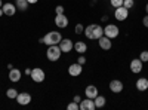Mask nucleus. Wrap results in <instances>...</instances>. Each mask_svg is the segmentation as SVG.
Instances as JSON below:
<instances>
[{"instance_id": "423d86ee", "label": "nucleus", "mask_w": 148, "mask_h": 110, "mask_svg": "<svg viewBox=\"0 0 148 110\" xmlns=\"http://www.w3.org/2000/svg\"><path fill=\"white\" fill-rule=\"evenodd\" d=\"M59 48H61V51H62V54H67V52H71L73 51L74 43L70 39H62V40L59 42Z\"/></svg>"}, {"instance_id": "a878e982", "label": "nucleus", "mask_w": 148, "mask_h": 110, "mask_svg": "<svg viewBox=\"0 0 148 110\" xmlns=\"http://www.w3.org/2000/svg\"><path fill=\"white\" fill-rule=\"evenodd\" d=\"M111 2V6L113 8H120V6H123V0H110Z\"/></svg>"}, {"instance_id": "9b49d317", "label": "nucleus", "mask_w": 148, "mask_h": 110, "mask_svg": "<svg viewBox=\"0 0 148 110\" xmlns=\"http://www.w3.org/2000/svg\"><path fill=\"white\" fill-rule=\"evenodd\" d=\"M142 61L139 59V58H135V59H132L130 61V71L132 73H141L142 71Z\"/></svg>"}, {"instance_id": "39448f33", "label": "nucleus", "mask_w": 148, "mask_h": 110, "mask_svg": "<svg viewBox=\"0 0 148 110\" xmlns=\"http://www.w3.org/2000/svg\"><path fill=\"white\" fill-rule=\"evenodd\" d=\"M114 17H116V19H117V21H125V19H127V17H129V9H126L125 6L116 8Z\"/></svg>"}, {"instance_id": "2eb2a0df", "label": "nucleus", "mask_w": 148, "mask_h": 110, "mask_svg": "<svg viewBox=\"0 0 148 110\" xmlns=\"http://www.w3.org/2000/svg\"><path fill=\"white\" fill-rule=\"evenodd\" d=\"M84 94H86V98H95V97L98 95V88L95 86V85H89V86L84 88Z\"/></svg>"}, {"instance_id": "f03ea898", "label": "nucleus", "mask_w": 148, "mask_h": 110, "mask_svg": "<svg viewBox=\"0 0 148 110\" xmlns=\"http://www.w3.org/2000/svg\"><path fill=\"white\" fill-rule=\"evenodd\" d=\"M61 54H62V51H61L59 45H51L47 46V51H46V57L49 61H58Z\"/></svg>"}, {"instance_id": "bb28decb", "label": "nucleus", "mask_w": 148, "mask_h": 110, "mask_svg": "<svg viewBox=\"0 0 148 110\" xmlns=\"http://www.w3.org/2000/svg\"><path fill=\"white\" fill-rule=\"evenodd\" d=\"M139 59L142 61V63H147L148 61V51H142L141 55H139Z\"/></svg>"}, {"instance_id": "a211bd4d", "label": "nucleus", "mask_w": 148, "mask_h": 110, "mask_svg": "<svg viewBox=\"0 0 148 110\" xmlns=\"http://www.w3.org/2000/svg\"><path fill=\"white\" fill-rule=\"evenodd\" d=\"M74 49H76V52H79L80 55L86 54V51H88V45H86L84 42H76L74 43Z\"/></svg>"}, {"instance_id": "c756f323", "label": "nucleus", "mask_w": 148, "mask_h": 110, "mask_svg": "<svg viewBox=\"0 0 148 110\" xmlns=\"http://www.w3.org/2000/svg\"><path fill=\"white\" fill-rule=\"evenodd\" d=\"M55 12H56V15H59V14H64V6H56V9H55Z\"/></svg>"}, {"instance_id": "2f4dec72", "label": "nucleus", "mask_w": 148, "mask_h": 110, "mask_svg": "<svg viewBox=\"0 0 148 110\" xmlns=\"http://www.w3.org/2000/svg\"><path fill=\"white\" fill-rule=\"evenodd\" d=\"M74 101H76V103H80V101H82L80 95H76V97H74Z\"/></svg>"}, {"instance_id": "0eeeda50", "label": "nucleus", "mask_w": 148, "mask_h": 110, "mask_svg": "<svg viewBox=\"0 0 148 110\" xmlns=\"http://www.w3.org/2000/svg\"><path fill=\"white\" fill-rule=\"evenodd\" d=\"M82 71H83V66L79 64V63H74V64H70L68 67V73H70V76H80L82 75Z\"/></svg>"}, {"instance_id": "20e7f679", "label": "nucleus", "mask_w": 148, "mask_h": 110, "mask_svg": "<svg viewBox=\"0 0 148 110\" xmlns=\"http://www.w3.org/2000/svg\"><path fill=\"white\" fill-rule=\"evenodd\" d=\"M31 79L36 82V83H42L43 80H45V77H46V75H45V71L42 70V68H39V67H36V68H33L31 70Z\"/></svg>"}, {"instance_id": "cd10ccee", "label": "nucleus", "mask_w": 148, "mask_h": 110, "mask_svg": "<svg viewBox=\"0 0 148 110\" xmlns=\"http://www.w3.org/2000/svg\"><path fill=\"white\" fill-rule=\"evenodd\" d=\"M74 31H76V34H82V33H84V27H83V24H77L76 28H74Z\"/></svg>"}, {"instance_id": "c9c22d12", "label": "nucleus", "mask_w": 148, "mask_h": 110, "mask_svg": "<svg viewBox=\"0 0 148 110\" xmlns=\"http://www.w3.org/2000/svg\"><path fill=\"white\" fill-rule=\"evenodd\" d=\"M145 12H147V14H148V3H147V6H145Z\"/></svg>"}, {"instance_id": "f704fd0d", "label": "nucleus", "mask_w": 148, "mask_h": 110, "mask_svg": "<svg viewBox=\"0 0 148 110\" xmlns=\"http://www.w3.org/2000/svg\"><path fill=\"white\" fill-rule=\"evenodd\" d=\"M2 15H3V9H2V8H0V17H2Z\"/></svg>"}, {"instance_id": "7c9ffc66", "label": "nucleus", "mask_w": 148, "mask_h": 110, "mask_svg": "<svg viewBox=\"0 0 148 110\" xmlns=\"http://www.w3.org/2000/svg\"><path fill=\"white\" fill-rule=\"evenodd\" d=\"M142 24L148 28V14H147V17H144V19H142Z\"/></svg>"}, {"instance_id": "1a4fd4ad", "label": "nucleus", "mask_w": 148, "mask_h": 110, "mask_svg": "<svg viewBox=\"0 0 148 110\" xmlns=\"http://www.w3.org/2000/svg\"><path fill=\"white\" fill-rule=\"evenodd\" d=\"M16 101H18V104H21V106H27V104L31 103V95H30L28 92H19L18 97H16Z\"/></svg>"}, {"instance_id": "4468645a", "label": "nucleus", "mask_w": 148, "mask_h": 110, "mask_svg": "<svg viewBox=\"0 0 148 110\" xmlns=\"http://www.w3.org/2000/svg\"><path fill=\"white\" fill-rule=\"evenodd\" d=\"M2 9H3V14L8 15V17H14L15 12H16V6L12 5V3H5L2 6Z\"/></svg>"}, {"instance_id": "aec40b11", "label": "nucleus", "mask_w": 148, "mask_h": 110, "mask_svg": "<svg viewBox=\"0 0 148 110\" xmlns=\"http://www.w3.org/2000/svg\"><path fill=\"white\" fill-rule=\"evenodd\" d=\"M93 101H95V106H96V109L104 107V106H105V97H104V95H96L95 98H93Z\"/></svg>"}, {"instance_id": "6e6552de", "label": "nucleus", "mask_w": 148, "mask_h": 110, "mask_svg": "<svg viewBox=\"0 0 148 110\" xmlns=\"http://www.w3.org/2000/svg\"><path fill=\"white\" fill-rule=\"evenodd\" d=\"M55 26L58 28H65L68 26V18L64 15V14H59L55 17Z\"/></svg>"}, {"instance_id": "c85d7f7f", "label": "nucleus", "mask_w": 148, "mask_h": 110, "mask_svg": "<svg viewBox=\"0 0 148 110\" xmlns=\"http://www.w3.org/2000/svg\"><path fill=\"white\" fill-rule=\"evenodd\" d=\"M77 63H79V64H82V66H83V64L86 63V57H84L83 54H82V55L79 57V59H77Z\"/></svg>"}, {"instance_id": "7ed1b4c3", "label": "nucleus", "mask_w": 148, "mask_h": 110, "mask_svg": "<svg viewBox=\"0 0 148 110\" xmlns=\"http://www.w3.org/2000/svg\"><path fill=\"white\" fill-rule=\"evenodd\" d=\"M119 33H120V30H119L117 26H114V24H108V26L104 27V36H107V37H110V39L117 37Z\"/></svg>"}, {"instance_id": "473e14b6", "label": "nucleus", "mask_w": 148, "mask_h": 110, "mask_svg": "<svg viewBox=\"0 0 148 110\" xmlns=\"http://www.w3.org/2000/svg\"><path fill=\"white\" fill-rule=\"evenodd\" d=\"M27 2H28L30 5H34V3H37V2H39V0H27Z\"/></svg>"}, {"instance_id": "dca6fc26", "label": "nucleus", "mask_w": 148, "mask_h": 110, "mask_svg": "<svg viewBox=\"0 0 148 110\" xmlns=\"http://www.w3.org/2000/svg\"><path fill=\"white\" fill-rule=\"evenodd\" d=\"M136 88H138V91H141V92L147 91V89H148V79H147V77H139V79L136 80Z\"/></svg>"}, {"instance_id": "f3484780", "label": "nucleus", "mask_w": 148, "mask_h": 110, "mask_svg": "<svg viewBox=\"0 0 148 110\" xmlns=\"http://www.w3.org/2000/svg\"><path fill=\"white\" fill-rule=\"evenodd\" d=\"M9 80L10 82H19L21 80V71L18 68H10V71H9Z\"/></svg>"}, {"instance_id": "6ab92c4d", "label": "nucleus", "mask_w": 148, "mask_h": 110, "mask_svg": "<svg viewBox=\"0 0 148 110\" xmlns=\"http://www.w3.org/2000/svg\"><path fill=\"white\" fill-rule=\"evenodd\" d=\"M102 36H104V28L96 24L95 28H93V40H98L99 37H102Z\"/></svg>"}, {"instance_id": "393cba45", "label": "nucleus", "mask_w": 148, "mask_h": 110, "mask_svg": "<svg viewBox=\"0 0 148 110\" xmlns=\"http://www.w3.org/2000/svg\"><path fill=\"white\" fill-rule=\"evenodd\" d=\"M67 109H68V110H79V109H80V106H79V103L73 101V103H70V104L67 106Z\"/></svg>"}, {"instance_id": "9d476101", "label": "nucleus", "mask_w": 148, "mask_h": 110, "mask_svg": "<svg viewBox=\"0 0 148 110\" xmlns=\"http://www.w3.org/2000/svg\"><path fill=\"white\" fill-rule=\"evenodd\" d=\"M80 106V110H95L96 106H95V101L92 98H88V100H82L79 103Z\"/></svg>"}, {"instance_id": "b1692460", "label": "nucleus", "mask_w": 148, "mask_h": 110, "mask_svg": "<svg viewBox=\"0 0 148 110\" xmlns=\"http://www.w3.org/2000/svg\"><path fill=\"white\" fill-rule=\"evenodd\" d=\"M123 6H125L126 9H132L135 6V2L133 0H123Z\"/></svg>"}, {"instance_id": "72a5a7b5", "label": "nucleus", "mask_w": 148, "mask_h": 110, "mask_svg": "<svg viewBox=\"0 0 148 110\" xmlns=\"http://www.w3.org/2000/svg\"><path fill=\"white\" fill-rule=\"evenodd\" d=\"M31 70L33 68H25V75H31Z\"/></svg>"}, {"instance_id": "412c9836", "label": "nucleus", "mask_w": 148, "mask_h": 110, "mask_svg": "<svg viewBox=\"0 0 148 110\" xmlns=\"http://www.w3.org/2000/svg\"><path fill=\"white\" fill-rule=\"evenodd\" d=\"M15 2H16V9L18 10H27V8H28V2H27V0H15Z\"/></svg>"}, {"instance_id": "ddd939ff", "label": "nucleus", "mask_w": 148, "mask_h": 110, "mask_svg": "<svg viewBox=\"0 0 148 110\" xmlns=\"http://www.w3.org/2000/svg\"><path fill=\"white\" fill-rule=\"evenodd\" d=\"M98 42H99L101 49H104V51L111 49V46H113V43H111V39L107 37V36H102V37H99V39H98Z\"/></svg>"}, {"instance_id": "f8f14e48", "label": "nucleus", "mask_w": 148, "mask_h": 110, "mask_svg": "<svg viewBox=\"0 0 148 110\" xmlns=\"http://www.w3.org/2000/svg\"><path fill=\"white\" fill-rule=\"evenodd\" d=\"M110 89L113 91L114 94L121 92V91H123V82H121V80H117V79L111 80V82H110Z\"/></svg>"}, {"instance_id": "5701e85b", "label": "nucleus", "mask_w": 148, "mask_h": 110, "mask_svg": "<svg viewBox=\"0 0 148 110\" xmlns=\"http://www.w3.org/2000/svg\"><path fill=\"white\" fill-rule=\"evenodd\" d=\"M18 94H19V92H18L15 88H9V89L6 91V97H8V98H10V100H16Z\"/></svg>"}, {"instance_id": "e433bc0d", "label": "nucleus", "mask_w": 148, "mask_h": 110, "mask_svg": "<svg viewBox=\"0 0 148 110\" xmlns=\"http://www.w3.org/2000/svg\"><path fill=\"white\" fill-rule=\"evenodd\" d=\"M3 6V2H2V0H0V8H2Z\"/></svg>"}, {"instance_id": "f257e3e1", "label": "nucleus", "mask_w": 148, "mask_h": 110, "mask_svg": "<svg viewBox=\"0 0 148 110\" xmlns=\"http://www.w3.org/2000/svg\"><path fill=\"white\" fill-rule=\"evenodd\" d=\"M43 43L51 46V45H59V42L62 40V36H61L59 31H49L45 37H42Z\"/></svg>"}, {"instance_id": "4be33fe9", "label": "nucleus", "mask_w": 148, "mask_h": 110, "mask_svg": "<svg viewBox=\"0 0 148 110\" xmlns=\"http://www.w3.org/2000/svg\"><path fill=\"white\" fill-rule=\"evenodd\" d=\"M96 24H90V26H88L84 28V34H86V37L88 39H92L93 40V28H95Z\"/></svg>"}]
</instances>
